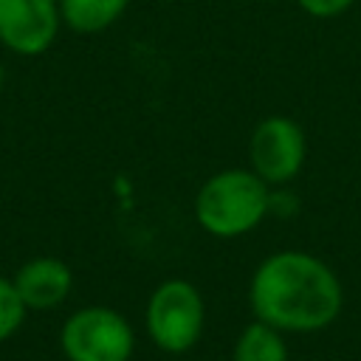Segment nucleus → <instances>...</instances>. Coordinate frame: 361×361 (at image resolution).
<instances>
[{
  "label": "nucleus",
  "mask_w": 361,
  "mask_h": 361,
  "mask_svg": "<svg viewBox=\"0 0 361 361\" xmlns=\"http://www.w3.org/2000/svg\"><path fill=\"white\" fill-rule=\"evenodd\" d=\"M248 305L254 319L279 333H319L344 305L336 271L316 254L285 248L268 254L251 274Z\"/></svg>",
  "instance_id": "1"
},
{
  "label": "nucleus",
  "mask_w": 361,
  "mask_h": 361,
  "mask_svg": "<svg viewBox=\"0 0 361 361\" xmlns=\"http://www.w3.org/2000/svg\"><path fill=\"white\" fill-rule=\"evenodd\" d=\"M274 189L251 169L231 166L209 175L195 195L197 226L220 240H234L254 231L271 214Z\"/></svg>",
  "instance_id": "2"
},
{
  "label": "nucleus",
  "mask_w": 361,
  "mask_h": 361,
  "mask_svg": "<svg viewBox=\"0 0 361 361\" xmlns=\"http://www.w3.org/2000/svg\"><path fill=\"white\" fill-rule=\"evenodd\" d=\"M144 324L152 344L169 355H180L192 350L206 324V302L203 293L186 279L161 282L147 302Z\"/></svg>",
  "instance_id": "3"
},
{
  "label": "nucleus",
  "mask_w": 361,
  "mask_h": 361,
  "mask_svg": "<svg viewBox=\"0 0 361 361\" xmlns=\"http://www.w3.org/2000/svg\"><path fill=\"white\" fill-rule=\"evenodd\" d=\"M59 344L68 361H130L135 333L118 310L90 305L65 319Z\"/></svg>",
  "instance_id": "4"
},
{
  "label": "nucleus",
  "mask_w": 361,
  "mask_h": 361,
  "mask_svg": "<svg viewBox=\"0 0 361 361\" xmlns=\"http://www.w3.org/2000/svg\"><path fill=\"white\" fill-rule=\"evenodd\" d=\"M307 138L305 130L282 113L265 116L248 135V169L271 189L288 186L305 166Z\"/></svg>",
  "instance_id": "5"
},
{
  "label": "nucleus",
  "mask_w": 361,
  "mask_h": 361,
  "mask_svg": "<svg viewBox=\"0 0 361 361\" xmlns=\"http://www.w3.org/2000/svg\"><path fill=\"white\" fill-rule=\"evenodd\" d=\"M59 25V0H0V45L17 56L45 54Z\"/></svg>",
  "instance_id": "6"
},
{
  "label": "nucleus",
  "mask_w": 361,
  "mask_h": 361,
  "mask_svg": "<svg viewBox=\"0 0 361 361\" xmlns=\"http://www.w3.org/2000/svg\"><path fill=\"white\" fill-rule=\"evenodd\" d=\"M11 282L25 310H51L68 299L73 288V274L56 257H34L25 265H20Z\"/></svg>",
  "instance_id": "7"
},
{
  "label": "nucleus",
  "mask_w": 361,
  "mask_h": 361,
  "mask_svg": "<svg viewBox=\"0 0 361 361\" xmlns=\"http://www.w3.org/2000/svg\"><path fill=\"white\" fill-rule=\"evenodd\" d=\"M130 0H59L62 25L76 34H99L110 28L124 11Z\"/></svg>",
  "instance_id": "8"
},
{
  "label": "nucleus",
  "mask_w": 361,
  "mask_h": 361,
  "mask_svg": "<svg viewBox=\"0 0 361 361\" xmlns=\"http://www.w3.org/2000/svg\"><path fill=\"white\" fill-rule=\"evenodd\" d=\"M231 361H288L285 333L254 319L240 330L231 350Z\"/></svg>",
  "instance_id": "9"
},
{
  "label": "nucleus",
  "mask_w": 361,
  "mask_h": 361,
  "mask_svg": "<svg viewBox=\"0 0 361 361\" xmlns=\"http://www.w3.org/2000/svg\"><path fill=\"white\" fill-rule=\"evenodd\" d=\"M25 319V305L11 279L0 276V341H6Z\"/></svg>",
  "instance_id": "10"
},
{
  "label": "nucleus",
  "mask_w": 361,
  "mask_h": 361,
  "mask_svg": "<svg viewBox=\"0 0 361 361\" xmlns=\"http://www.w3.org/2000/svg\"><path fill=\"white\" fill-rule=\"evenodd\" d=\"M296 3L307 17H316V20L338 17V14H344L347 8L355 6V0H296Z\"/></svg>",
  "instance_id": "11"
},
{
  "label": "nucleus",
  "mask_w": 361,
  "mask_h": 361,
  "mask_svg": "<svg viewBox=\"0 0 361 361\" xmlns=\"http://www.w3.org/2000/svg\"><path fill=\"white\" fill-rule=\"evenodd\" d=\"M259 3H262V0H259Z\"/></svg>",
  "instance_id": "12"
}]
</instances>
